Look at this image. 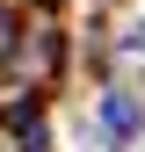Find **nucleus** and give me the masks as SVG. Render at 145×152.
I'll return each instance as SVG.
<instances>
[{
	"mask_svg": "<svg viewBox=\"0 0 145 152\" xmlns=\"http://www.w3.org/2000/svg\"><path fill=\"white\" fill-rule=\"evenodd\" d=\"M102 130H109V138H138V130H145V109H138L123 87H109V94H102Z\"/></svg>",
	"mask_w": 145,
	"mask_h": 152,
	"instance_id": "f257e3e1",
	"label": "nucleus"
}]
</instances>
